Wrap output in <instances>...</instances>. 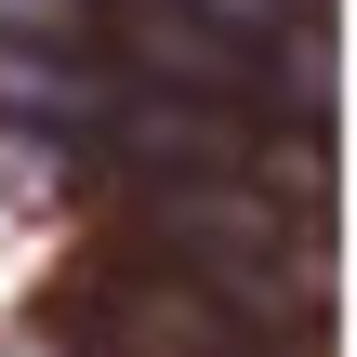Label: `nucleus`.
I'll return each mask as SVG.
<instances>
[{"mask_svg":"<svg viewBox=\"0 0 357 357\" xmlns=\"http://www.w3.org/2000/svg\"><path fill=\"white\" fill-rule=\"evenodd\" d=\"M185 26H199V40H225V53H252V40H278V26H291V0H185Z\"/></svg>","mask_w":357,"mask_h":357,"instance_id":"nucleus-2","label":"nucleus"},{"mask_svg":"<svg viewBox=\"0 0 357 357\" xmlns=\"http://www.w3.org/2000/svg\"><path fill=\"white\" fill-rule=\"evenodd\" d=\"M0 26L26 40V26H53V0H0ZM13 40H0V53H13Z\"/></svg>","mask_w":357,"mask_h":357,"instance_id":"nucleus-3","label":"nucleus"},{"mask_svg":"<svg viewBox=\"0 0 357 357\" xmlns=\"http://www.w3.org/2000/svg\"><path fill=\"white\" fill-rule=\"evenodd\" d=\"M66 331H79V357H265L252 318H225V305L185 291L172 265H106Z\"/></svg>","mask_w":357,"mask_h":357,"instance_id":"nucleus-1","label":"nucleus"}]
</instances>
